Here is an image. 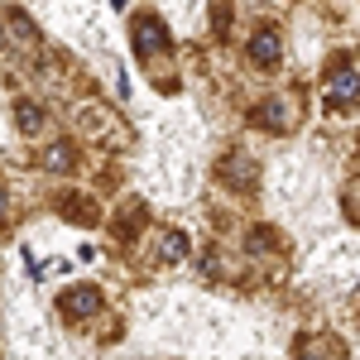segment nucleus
Here are the masks:
<instances>
[{"label":"nucleus","mask_w":360,"mask_h":360,"mask_svg":"<svg viewBox=\"0 0 360 360\" xmlns=\"http://www.w3.org/2000/svg\"><path fill=\"white\" fill-rule=\"evenodd\" d=\"M250 53L259 58V63H274V58H278V39H274V34H259V39L250 44Z\"/></svg>","instance_id":"2"},{"label":"nucleus","mask_w":360,"mask_h":360,"mask_svg":"<svg viewBox=\"0 0 360 360\" xmlns=\"http://www.w3.org/2000/svg\"><path fill=\"white\" fill-rule=\"evenodd\" d=\"M0 212H5V197H0Z\"/></svg>","instance_id":"3"},{"label":"nucleus","mask_w":360,"mask_h":360,"mask_svg":"<svg viewBox=\"0 0 360 360\" xmlns=\"http://www.w3.org/2000/svg\"><path fill=\"white\" fill-rule=\"evenodd\" d=\"M96 307H101V293H96V288H77V298H68L63 312H68V317H91Z\"/></svg>","instance_id":"1"}]
</instances>
